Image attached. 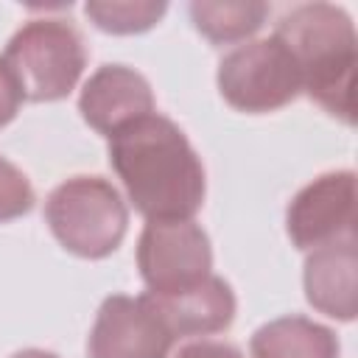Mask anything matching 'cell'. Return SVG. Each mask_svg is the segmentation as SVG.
I'll return each mask as SVG.
<instances>
[{"instance_id": "cell-1", "label": "cell", "mask_w": 358, "mask_h": 358, "mask_svg": "<svg viewBox=\"0 0 358 358\" xmlns=\"http://www.w3.org/2000/svg\"><path fill=\"white\" fill-rule=\"evenodd\" d=\"M109 165L148 221H190L204 204V165L165 115H145L109 137Z\"/></svg>"}, {"instance_id": "cell-2", "label": "cell", "mask_w": 358, "mask_h": 358, "mask_svg": "<svg viewBox=\"0 0 358 358\" xmlns=\"http://www.w3.org/2000/svg\"><path fill=\"white\" fill-rule=\"evenodd\" d=\"M274 36L296 59L302 90L327 115L355 123V28L350 14L333 3H305L280 17Z\"/></svg>"}, {"instance_id": "cell-3", "label": "cell", "mask_w": 358, "mask_h": 358, "mask_svg": "<svg viewBox=\"0 0 358 358\" xmlns=\"http://www.w3.org/2000/svg\"><path fill=\"white\" fill-rule=\"evenodd\" d=\"M45 221L67 252L101 260L123 243L129 210L103 176H73L50 190Z\"/></svg>"}, {"instance_id": "cell-4", "label": "cell", "mask_w": 358, "mask_h": 358, "mask_svg": "<svg viewBox=\"0 0 358 358\" xmlns=\"http://www.w3.org/2000/svg\"><path fill=\"white\" fill-rule=\"evenodd\" d=\"M0 59L11 70L22 98L42 103L70 95L84 73L87 48L70 22L42 17L25 22L8 39Z\"/></svg>"}, {"instance_id": "cell-5", "label": "cell", "mask_w": 358, "mask_h": 358, "mask_svg": "<svg viewBox=\"0 0 358 358\" xmlns=\"http://www.w3.org/2000/svg\"><path fill=\"white\" fill-rule=\"evenodd\" d=\"M215 81L221 98L232 109L249 115L282 109L302 92L296 59L274 34L268 39L238 45L227 53L218 64Z\"/></svg>"}, {"instance_id": "cell-6", "label": "cell", "mask_w": 358, "mask_h": 358, "mask_svg": "<svg viewBox=\"0 0 358 358\" xmlns=\"http://www.w3.org/2000/svg\"><path fill=\"white\" fill-rule=\"evenodd\" d=\"M137 268L151 296H176L213 271L207 232L193 221H148L137 241Z\"/></svg>"}, {"instance_id": "cell-7", "label": "cell", "mask_w": 358, "mask_h": 358, "mask_svg": "<svg viewBox=\"0 0 358 358\" xmlns=\"http://www.w3.org/2000/svg\"><path fill=\"white\" fill-rule=\"evenodd\" d=\"M173 333L151 294H112L90 330V358H168Z\"/></svg>"}, {"instance_id": "cell-8", "label": "cell", "mask_w": 358, "mask_h": 358, "mask_svg": "<svg viewBox=\"0 0 358 358\" xmlns=\"http://www.w3.org/2000/svg\"><path fill=\"white\" fill-rule=\"evenodd\" d=\"M355 173L330 171L305 185L285 210V229L296 249L313 252L338 241H352Z\"/></svg>"}, {"instance_id": "cell-9", "label": "cell", "mask_w": 358, "mask_h": 358, "mask_svg": "<svg viewBox=\"0 0 358 358\" xmlns=\"http://www.w3.org/2000/svg\"><path fill=\"white\" fill-rule=\"evenodd\" d=\"M78 112L95 131L112 137L123 126L154 112V92L143 73L126 64H103L87 78Z\"/></svg>"}, {"instance_id": "cell-10", "label": "cell", "mask_w": 358, "mask_h": 358, "mask_svg": "<svg viewBox=\"0 0 358 358\" xmlns=\"http://www.w3.org/2000/svg\"><path fill=\"white\" fill-rule=\"evenodd\" d=\"M355 268H358L355 238L313 249V255L305 260L308 302L324 316L352 322L355 319Z\"/></svg>"}, {"instance_id": "cell-11", "label": "cell", "mask_w": 358, "mask_h": 358, "mask_svg": "<svg viewBox=\"0 0 358 358\" xmlns=\"http://www.w3.org/2000/svg\"><path fill=\"white\" fill-rule=\"evenodd\" d=\"M173 336L221 333L235 319V294L227 280L210 274L196 288L176 296H154Z\"/></svg>"}, {"instance_id": "cell-12", "label": "cell", "mask_w": 358, "mask_h": 358, "mask_svg": "<svg viewBox=\"0 0 358 358\" xmlns=\"http://www.w3.org/2000/svg\"><path fill=\"white\" fill-rule=\"evenodd\" d=\"M249 350L252 358H338V338L313 319L282 316L257 327Z\"/></svg>"}, {"instance_id": "cell-13", "label": "cell", "mask_w": 358, "mask_h": 358, "mask_svg": "<svg viewBox=\"0 0 358 358\" xmlns=\"http://www.w3.org/2000/svg\"><path fill=\"white\" fill-rule=\"evenodd\" d=\"M268 17V6L257 0L238 3H190V20L199 34H204L213 45H229L252 36Z\"/></svg>"}, {"instance_id": "cell-14", "label": "cell", "mask_w": 358, "mask_h": 358, "mask_svg": "<svg viewBox=\"0 0 358 358\" xmlns=\"http://www.w3.org/2000/svg\"><path fill=\"white\" fill-rule=\"evenodd\" d=\"M165 3L154 0H137V3H87V17L106 34H140L157 25V20L165 14Z\"/></svg>"}, {"instance_id": "cell-15", "label": "cell", "mask_w": 358, "mask_h": 358, "mask_svg": "<svg viewBox=\"0 0 358 358\" xmlns=\"http://www.w3.org/2000/svg\"><path fill=\"white\" fill-rule=\"evenodd\" d=\"M31 207H34V187L28 176L6 157H0V224L31 213Z\"/></svg>"}, {"instance_id": "cell-16", "label": "cell", "mask_w": 358, "mask_h": 358, "mask_svg": "<svg viewBox=\"0 0 358 358\" xmlns=\"http://www.w3.org/2000/svg\"><path fill=\"white\" fill-rule=\"evenodd\" d=\"M22 101H25V98H22V92H20V87H17L14 76H11V70H8L6 62L0 59V129L8 126V123L17 117Z\"/></svg>"}, {"instance_id": "cell-17", "label": "cell", "mask_w": 358, "mask_h": 358, "mask_svg": "<svg viewBox=\"0 0 358 358\" xmlns=\"http://www.w3.org/2000/svg\"><path fill=\"white\" fill-rule=\"evenodd\" d=\"M176 358H243L238 347L224 341H193L179 350Z\"/></svg>"}, {"instance_id": "cell-18", "label": "cell", "mask_w": 358, "mask_h": 358, "mask_svg": "<svg viewBox=\"0 0 358 358\" xmlns=\"http://www.w3.org/2000/svg\"><path fill=\"white\" fill-rule=\"evenodd\" d=\"M11 358H59V355H53V352H48V350H20V352H14Z\"/></svg>"}]
</instances>
